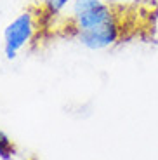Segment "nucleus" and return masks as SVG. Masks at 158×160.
<instances>
[{"label": "nucleus", "instance_id": "obj_4", "mask_svg": "<svg viewBox=\"0 0 158 160\" xmlns=\"http://www.w3.org/2000/svg\"><path fill=\"white\" fill-rule=\"evenodd\" d=\"M71 0H44L42 4V12H44L45 19H54L56 16H59L63 9L68 5Z\"/></svg>", "mask_w": 158, "mask_h": 160}, {"label": "nucleus", "instance_id": "obj_3", "mask_svg": "<svg viewBox=\"0 0 158 160\" xmlns=\"http://www.w3.org/2000/svg\"><path fill=\"white\" fill-rule=\"evenodd\" d=\"M122 21L118 18V19L106 23L103 26H97V28L77 32L75 37L83 47L91 49V51H103V49H108L116 44L122 38Z\"/></svg>", "mask_w": 158, "mask_h": 160}, {"label": "nucleus", "instance_id": "obj_1", "mask_svg": "<svg viewBox=\"0 0 158 160\" xmlns=\"http://www.w3.org/2000/svg\"><path fill=\"white\" fill-rule=\"evenodd\" d=\"M118 19V12L103 0H73L70 23L73 30L85 32Z\"/></svg>", "mask_w": 158, "mask_h": 160}, {"label": "nucleus", "instance_id": "obj_2", "mask_svg": "<svg viewBox=\"0 0 158 160\" xmlns=\"http://www.w3.org/2000/svg\"><path fill=\"white\" fill-rule=\"evenodd\" d=\"M37 32V16L32 11L17 14L4 30V54L7 59H14L17 52L32 42Z\"/></svg>", "mask_w": 158, "mask_h": 160}, {"label": "nucleus", "instance_id": "obj_5", "mask_svg": "<svg viewBox=\"0 0 158 160\" xmlns=\"http://www.w3.org/2000/svg\"><path fill=\"white\" fill-rule=\"evenodd\" d=\"M12 155H14V146L11 139L0 131V160H9Z\"/></svg>", "mask_w": 158, "mask_h": 160}]
</instances>
